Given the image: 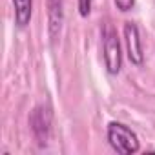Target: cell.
I'll return each instance as SVG.
<instances>
[{"label": "cell", "mask_w": 155, "mask_h": 155, "mask_svg": "<svg viewBox=\"0 0 155 155\" xmlns=\"http://www.w3.org/2000/svg\"><path fill=\"white\" fill-rule=\"evenodd\" d=\"M124 42H126V49H128V58H130V62L135 64V66H142V64H144L142 42H140L139 28H137L133 22H126V24H124Z\"/></svg>", "instance_id": "cell-4"}, {"label": "cell", "mask_w": 155, "mask_h": 155, "mask_svg": "<svg viewBox=\"0 0 155 155\" xmlns=\"http://www.w3.org/2000/svg\"><path fill=\"white\" fill-rule=\"evenodd\" d=\"M91 6H93V0H79V13L81 17H88L91 13Z\"/></svg>", "instance_id": "cell-7"}, {"label": "cell", "mask_w": 155, "mask_h": 155, "mask_svg": "<svg viewBox=\"0 0 155 155\" xmlns=\"http://www.w3.org/2000/svg\"><path fill=\"white\" fill-rule=\"evenodd\" d=\"M108 142L110 146L120 153V155H131V153H137L140 150V144H139V137L133 130H130L126 124L122 122H117V120H111L108 124Z\"/></svg>", "instance_id": "cell-1"}, {"label": "cell", "mask_w": 155, "mask_h": 155, "mask_svg": "<svg viewBox=\"0 0 155 155\" xmlns=\"http://www.w3.org/2000/svg\"><path fill=\"white\" fill-rule=\"evenodd\" d=\"M133 4H135V0H115L117 9H119V11H122V13L130 11V9L133 8Z\"/></svg>", "instance_id": "cell-8"}, {"label": "cell", "mask_w": 155, "mask_h": 155, "mask_svg": "<svg viewBox=\"0 0 155 155\" xmlns=\"http://www.w3.org/2000/svg\"><path fill=\"white\" fill-rule=\"evenodd\" d=\"M29 126H31V131H33L37 142L40 146H46L49 140V135H51V126H53L51 108L46 104L35 106L31 115H29Z\"/></svg>", "instance_id": "cell-3"}, {"label": "cell", "mask_w": 155, "mask_h": 155, "mask_svg": "<svg viewBox=\"0 0 155 155\" xmlns=\"http://www.w3.org/2000/svg\"><path fill=\"white\" fill-rule=\"evenodd\" d=\"M13 11H15V24L17 28L24 29L31 20L33 11V0H13Z\"/></svg>", "instance_id": "cell-6"}, {"label": "cell", "mask_w": 155, "mask_h": 155, "mask_svg": "<svg viewBox=\"0 0 155 155\" xmlns=\"http://www.w3.org/2000/svg\"><path fill=\"white\" fill-rule=\"evenodd\" d=\"M102 51H104V66L110 75H117L122 68V53L117 31L111 24H104L102 28Z\"/></svg>", "instance_id": "cell-2"}, {"label": "cell", "mask_w": 155, "mask_h": 155, "mask_svg": "<svg viewBox=\"0 0 155 155\" xmlns=\"http://www.w3.org/2000/svg\"><path fill=\"white\" fill-rule=\"evenodd\" d=\"M48 17H49V35L51 38L57 37L60 26H62V0H48Z\"/></svg>", "instance_id": "cell-5"}]
</instances>
